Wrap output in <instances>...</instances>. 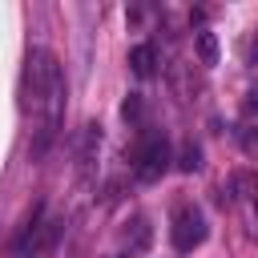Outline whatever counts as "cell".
Instances as JSON below:
<instances>
[{
  "label": "cell",
  "mask_w": 258,
  "mask_h": 258,
  "mask_svg": "<svg viewBox=\"0 0 258 258\" xmlns=\"http://www.w3.org/2000/svg\"><path fill=\"white\" fill-rule=\"evenodd\" d=\"M28 97H32V117H36L32 157H44L60 121H64V73L48 48L28 52Z\"/></svg>",
  "instance_id": "cell-1"
},
{
  "label": "cell",
  "mask_w": 258,
  "mask_h": 258,
  "mask_svg": "<svg viewBox=\"0 0 258 258\" xmlns=\"http://www.w3.org/2000/svg\"><path fill=\"white\" fill-rule=\"evenodd\" d=\"M165 169H169V141H165V133H149L145 145L137 149V165H133V173H137V181L153 185V181H161Z\"/></svg>",
  "instance_id": "cell-2"
},
{
  "label": "cell",
  "mask_w": 258,
  "mask_h": 258,
  "mask_svg": "<svg viewBox=\"0 0 258 258\" xmlns=\"http://www.w3.org/2000/svg\"><path fill=\"white\" fill-rule=\"evenodd\" d=\"M169 238H173V250H181V254L198 250V246L206 242V218H202V210H194V206H181V210L173 214Z\"/></svg>",
  "instance_id": "cell-3"
},
{
  "label": "cell",
  "mask_w": 258,
  "mask_h": 258,
  "mask_svg": "<svg viewBox=\"0 0 258 258\" xmlns=\"http://www.w3.org/2000/svg\"><path fill=\"white\" fill-rule=\"evenodd\" d=\"M129 69H133L137 77H153V73H157V48H153V44H137V48L129 52Z\"/></svg>",
  "instance_id": "cell-4"
},
{
  "label": "cell",
  "mask_w": 258,
  "mask_h": 258,
  "mask_svg": "<svg viewBox=\"0 0 258 258\" xmlns=\"http://www.w3.org/2000/svg\"><path fill=\"white\" fill-rule=\"evenodd\" d=\"M194 48H198V60L202 64H218V36L214 32H198V40H194Z\"/></svg>",
  "instance_id": "cell-5"
},
{
  "label": "cell",
  "mask_w": 258,
  "mask_h": 258,
  "mask_svg": "<svg viewBox=\"0 0 258 258\" xmlns=\"http://www.w3.org/2000/svg\"><path fill=\"white\" fill-rule=\"evenodd\" d=\"M198 165H202V149H198L194 141H185L181 153H177V169H181V173H194Z\"/></svg>",
  "instance_id": "cell-6"
},
{
  "label": "cell",
  "mask_w": 258,
  "mask_h": 258,
  "mask_svg": "<svg viewBox=\"0 0 258 258\" xmlns=\"http://www.w3.org/2000/svg\"><path fill=\"white\" fill-rule=\"evenodd\" d=\"M238 141H242L246 157H254V161H258V121H246V125H242V133H238Z\"/></svg>",
  "instance_id": "cell-7"
},
{
  "label": "cell",
  "mask_w": 258,
  "mask_h": 258,
  "mask_svg": "<svg viewBox=\"0 0 258 258\" xmlns=\"http://www.w3.org/2000/svg\"><path fill=\"white\" fill-rule=\"evenodd\" d=\"M121 117H125V121H137V117H141V97H137V93H129V97H125Z\"/></svg>",
  "instance_id": "cell-8"
},
{
  "label": "cell",
  "mask_w": 258,
  "mask_h": 258,
  "mask_svg": "<svg viewBox=\"0 0 258 258\" xmlns=\"http://www.w3.org/2000/svg\"><path fill=\"white\" fill-rule=\"evenodd\" d=\"M246 109H250V113H258V93H250V101H246Z\"/></svg>",
  "instance_id": "cell-9"
},
{
  "label": "cell",
  "mask_w": 258,
  "mask_h": 258,
  "mask_svg": "<svg viewBox=\"0 0 258 258\" xmlns=\"http://www.w3.org/2000/svg\"><path fill=\"white\" fill-rule=\"evenodd\" d=\"M254 214H258V194H254Z\"/></svg>",
  "instance_id": "cell-10"
},
{
  "label": "cell",
  "mask_w": 258,
  "mask_h": 258,
  "mask_svg": "<svg viewBox=\"0 0 258 258\" xmlns=\"http://www.w3.org/2000/svg\"><path fill=\"white\" fill-rule=\"evenodd\" d=\"M254 56H258V44H254Z\"/></svg>",
  "instance_id": "cell-11"
}]
</instances>
